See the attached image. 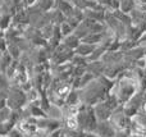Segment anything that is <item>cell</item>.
<instances>
[{"instance_id": "cell-1", "label": "cell", "mask_w": 146, "mask_h": 137, "mask_svg": "<svg viewBox=\"0 0 146 137\" xmlns=\"http://www.w3.org/2000/svg\"><path fill=\"white\" fill-rule=\"evenodd\" d=\"M22 130H25V131H27V132H32V131H35L36 130V127L35 126H32V124H28V123H23L22 126Z\"/></svg>"}, {"instance_id": "cell-2", "label": "cell", "mask_w": 146, "mask_h": 137, "mask_svg": "<svg viewBox=\"0 0 146 137\" xmlns=\"http://www.w3.org/2000/svg\"><path fill=\"white\" fill-rule=\"evenodd\" d=\"M76 124H77V122H76V119L74 118H69L68 119V127L69 128H76Z\"/></svg>"}, {"instance_id": "cell-3", "label": "cell", "mask_w": 146, "mask_h": 137, "mask_svg": "<svg viewBox=\"0 0 146 137\" xmlns=\"http://www.w3.org/2000/svg\"><path fill=\"white\" fill-rule=\"evenodd\" d=\"M68 91H69V87H63V89H60L59 90V95H66V94H68Z\"/></svg>"}]
</instances>
